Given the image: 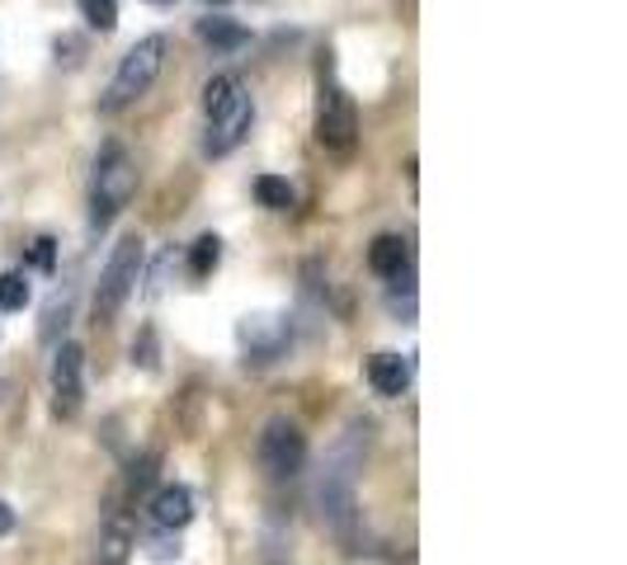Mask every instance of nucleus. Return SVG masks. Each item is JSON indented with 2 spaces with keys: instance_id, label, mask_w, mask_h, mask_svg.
Here are the masks:
<instances>
[{
  "instance_id": "obj_1",
  "label": "nucleus",
  "mask_w": 627,
  "mask_h": 565,
  "mask_svg": "<svg viewBox=\"0 0 627 565\" xmlns=\"http://www.w3.org/2000/svg\"><path fill=\"white\" fill-rule=\"evenodd\" d=\"M138 193V165L119 142H109L95 160V185H90V226L109 231V222L132 203Z\"/></svg>"
},
{
  "instance_id": "obj_2",
  "label": "nucleus",
  "mask_w": 627,
  "mask_h": 565,
  "mask_svg": "<svg viewBox=\"0 0 627 565\" xmlns=\"http://www.w3.org/2000/svg\"><path fill=\"white\" fill-rule=\"evenodd\" d=\"M161 66H165V38H161V33H152V38H142V43H132L128 57L119 62V71H113V80H109V95L99 99V109L119 113L128 104H138V99L156 86Z\"/></svg>"
},
{
  "instance_id": "obj_3",
  "label": "nucleus",
  "mask_w": 627,
  "mask_h": 565,
  "mask_svg": "<svg viewBox=\"0 0 627 565\" xmlns=\"http://www.w3.org/2000/svg\"><path fill=\"white\" fill-rule=\"evenodd\" d=\"M142 259H146V251H142L138 236L113 245L105 274H99V288H95V315L99 321H113V315L123 311V302L132 297V288H138V278H142Z\"/></svg>"
},
{
  "instance_id": "obj_4",
  "label": "nucleus",
  "mask_w": 627,
  "mask_h": 565,
  "mask_svg": "<svg viewBox=\"0 0 627 565\" xmlns=\"http://www.w3.org/2000/svg\"><path fill=\"white\" fill-rule=\"evenodd\" d=\"M317 137L330 152H354L359 142V113H354V99L344 95V86L330 71V62L321 66V99H317Z\"/></svg>"
},
{
  "instance_id": "obj_5",
  "label": "nucleus",
  "mask_w": 627,
  "mask_h": 565,
  "mask_svg": "<svg viewBox=\"0 0 627 565\" xmlns=\"http://www.w3.org/2000/svg\"><path fill=\"white\" fill-rule=\"evenodd\" d=\"M317 505H321V519H326L330 533H336L340 542H354V533H359L354 472H344V467H326L321 486H317Z\"/></svg>"
},
{
  "instance_id": "obj_6",
  "label": "nucleus",
  "mask_w": 627,
  "mask_h": 565,
  "mask_svg": "<svg viewBox=\"0 0 627 565\" xmlns=\"http://www.w3.org/2000/svg\"><path fill=\"white\" fill-rule=\"evenodd\" d=\"M307 462V434L293 420H270L260 434V467L270 480H293Z\"/></svg>"
},
{
  "instance_id": "obj_7",
  "label": "nucleus",
  "mask_w": 627,
  "mask_h": 565,
  "mask_svg": "<svg viewBox=\"0 0 627 565\" xmlns=\"http://www.w3.org/2000/svg\"><path fill=\"white\" fill-rule=\"evenodd\" d=\"M80 410H86V348L62 340L53 354V414L76 420Z\"/></svg>"
},
{
  "instance_id": "obj_8",
  "label": "nucleus",
  "mask_w": 627,
  "mask_h": 565,
  "mask_svg": "<svg viewBox=\"0 0 627 565\" xmlns=\"http://www.w3.org/2000/svg\"><path fill=\"white\" fill-rule=\"evenodd\" d=\"M251 123H255V104H251V95H245V86H241L218 113H208L204 152H208V156H231V152L241 146L245 132H251Z\"/></svg>"
},
{
  "instance_id": "obj_9",
  "label": "nucleus",
  "mask_w": 627,
  "mask_h": 565,
  "mask_svg": "<svg viewBox=\"0 0 627 565\" xmlns=\"http://www.w3.org/2000/svg\"><path fill=\"white\" fill-rule=\"evenodd\" d=\"M132 556V523L128 513H109L99 528V546H95V565H128Z\"/></svg>"
},
{
  "instance_id": "obj_10",
  "label": "nucleus",
  "mask_w": 627,
  "mask_h": 565,
  "mask_svg": "<svg viewBox=\"0 0 627 565\" xmlns=\"http://www.w3.org/2000/svg\"><path fill=\"white\" fill-rule=\"evenodd\" d=\"M410 358L406 354H373L369 358V381L377 396H402L410 387Z\"/></svg>"
},
{
  "instance_id": "obj_11",
  "label": "nucleus",
  "mask_w": 627,
  "mask_h": 565,
  "mask_svg": "<svg viewBox=\"0 0 627 565\" xmlns=\"http://www.w3.org/2000/svg\"><path fill=\"white\" fill-rule=\"evenodd\" d=\"M245 335V363H274L288 344V325H270V321H251L241 330Z\"/></svg>"
},
{
  "instance_id": "obj_12",
  "label": "nucleus",
  "mask_w": 627,
  "mask_h": 565,
  "mask_svg": "<svg viewBox=\"0 0 627 565\" xmlns=\"http://www.w3.org/2000/svg\"><path fill=\"white\" fill-rule=\"evenodd\" d=\"M152 519H156V528H185L194 519L189 486H161L156 500H152Z\"/></svg>"
},
{
  "instance_id": "obj_13",
  "label": "nucleus",
  "mask_w": 627,
  "mask_h": 565,
  "mask_svg": "<svg viewBox=\"0 0 627 565\" xmlns=\"http://www.w3.org/2000/svg\"><path fill=\"white\" fill-rule=\"evenodd\" d=\"M406 264H410V251H406V241H402V236H377V241L369 245V269H373V274L402 278Z\"/></svg>"
},
{
  "instance_id": "obj_14",
  "label": "nucleus",
  "mask_w": 627,
  "mask_h": 565,
  "mask_svg": "<svg viewBox=\"0 0 627 565\" xmlns=\"http://www.w3.org/2000/svg\"><path fill=\"white\" fill-rule=\"evenodd\" d=\"M198 38L222 47V53H237V47L251 43V33H245L237 20H218V14H212V20H198Z\"/></svg>"
},
{
  "instance_id": "obj_15",
  "label": "nucleus",
  "mask_w": 627,
  "mask_h": 565,
  "mask_svg": "<svg viewBox=\"0 0 627 565\" xmlns=\"http://www.w3.org/2000/svg\"><path fill=\"white\" fill-rule=\"evenodd\" d=\"M255 198H260V208H270V212H288L293 208V185L288 179H278V175H260Z\"/></svg>"
},
{
  "instance_id": "obj_16",
  "label": "nucleus",
  "mask_w": 627,
  "mask_h": 565,
  "mask_svg": "<svg viewBox=\"0 0 627 565\" xmlns=\"http://www.w3.org/2000/svg\"><path fill=\"white\" fill-rule=\"evenodd\" d=\"M218 259H222V241L218 236H198L194 251H189V274L194 278H208L212 269H218Z\"/></svg>"
},
{
  "instance_id": "obj_17",
  "label": "nucleus",
  "mask_w": 627,
  "mask_h": 565,
  "mask_svg": "<svg viewBox=\"0 0 627 565\" xmlns=\"http://www.w3.org/2000/svg\"><path fill=\"white\" fill-rule=\"evenodd\" d=\"M66 315H72V292H66V297H57V302L43 311V325H38V340H43V344H57V340H62V330H66Z\"/></svg>"
},
{
  "instance_id": "obj_18",
  "label": "nucleus",
  "mask_w": 627,
  "mask_h": 565,
  "mask_svg": "<svg viewBox=\"0 0 627 565\" xmlns=\"http://www.w3.org/2000/svg\"><path fill=\"white\" fill-rule=\"evenodd\" d=\"M24 307H29V278L0 274V311H24Z\"/></svg>"
},
{
  "instance_id": "obj_19",
  "label": "nucleus",
  "mask_w": 627,
  "mask_h": 565,
  "mask_svg": "<svg viewBox=\"0 0 627 565\" xmlns=\"http://www.w3.org/2000/svg\"><path fill=\"white\" fill-rule=\"evenodd\" d=\"M80 14H86V24L109 33L113 24H119V0H80Z\"/></svg>"
},
{
  "instance_id": "obj_20",
  "label": "nucleus",
  "mask_w": 627,
  "mask_h": 565,
  "mask_svg": "<svg viewBox=\"0 0 627 565\" xmlns=\"http://www.w3.org/2000/svg\"><path fill=\"white\" fill-rule=\"evenodd\" d=\"M237 90H241V80H237V76H212L208 86H204V109H208V113H218Z\"/></svg>"
},
{
  "instance_id": "obj_21",
  "label": "nucleus",
  "mask_w": 627,
  "mask_h": 565,
  "mask_svg": "<svg viewBox=\"0 0 627 565\" xmlns=\"http://www.w3.org/2000/svg\"><path fill=\"white\" fill-rule=\"evenodd\" d=\"M33 259H38L43 269H53V241H38V251H33Z\"/></svg>"
},
{
  "instance_id": "obj_22",
  "label": "nucleus",
  "mask_w": 627,
  "mask_h": 565,
  "mask_svg": "<svg viewBox=\"0 0 627 565\" xmlns=\"http://www.w3.org/2000/svg\"><path fill=\"white\" fill-rule=\"evenodd\" d=\"M10 528H14V509H10L6 500H0V538H6V533H10Z\"/></svg>"
},
{
  "instance_id": "obj_23",
  "label": "nucleus",
  "mask_w": 627,
  "mask_h": 565,
  "mask_svg": "<svg viewBox=\"0 0 627 565\" xmlns=\"http://www.w3.org/2000/svg\"><path fill=\"white\" fill-rule=\"evenodd\" d=\"M146 5H175V0H146Z\"/></svg>"
},
{
  "instance_id": "obj_24",
  "label": "nucleus",
  "mask_w": 627,
  "mask_h": 565,
  "mask_svg": "<svg viewBox=\"0 0 627 565\" xmlns=\"http://www.w3.org/2000/svg\"><path fill=\"white\" fill-rule=\"evenodd\" d=\"M208 5H222V0H208Z\"/></svg>"
}]
</instances>
